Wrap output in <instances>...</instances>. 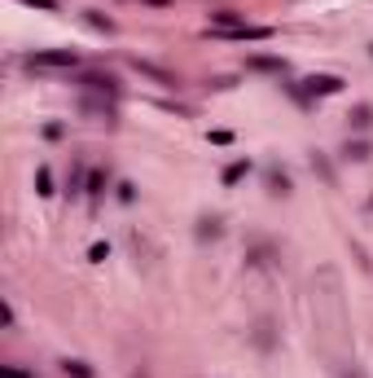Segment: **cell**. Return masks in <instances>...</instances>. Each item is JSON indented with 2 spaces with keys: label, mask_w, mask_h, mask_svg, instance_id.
Wrapping results in <instances>:
<instances>
[{
  "label": "cell",
  "mask_w": 373,
  "mask_h": 378,
  "mask_svg": "<svg viewBox=\"0 0 373 378\" xmlns=\"http://www.w3.org/2000/svg\"><path fill=\"white\" fill-rule=\"evenodd\" d=\"M27 66H44V70H70L79 66V53L75 49H35L27 57Z\"/></svg>",
  "instance_id": "6da1fadb"
},
{
  "label": "cell",
  "mask_w": 373,
  "mask_h": 378,
  "mask_svg": "<svg viewBox=\"0 0 373 378\" xmlns=\"http://www.w3.org/2000/svg\"><path fill=\"white\" fill-rule=\"evenodd\" d=\"M303 92L308 97H334V92H343V79L339 75H312V79H303Z\"/></svg>",
  "instance_id": "7a4b0ae2"
},
{
  "label": "cell",
  "mask_w": 373,
  "mask_h": 378,
  "mask_svg": "<svg viewBox=\"0 0 373 378\" xmlns=\"http://www.w3.org/2000/svg\"><path fill=\"white\" fill-rule=\"evenodd\" d=\"M132 66H137V70H141V75H150V79H159V84H167V88H172V84H176V75H172V70H163V66H154V62H145V57H132Z\"/></svg>",
  "instance_id": "3957f363"
},
{
  "label": "cell",
  "mask_w": 373,
  "mask_h": 378,
  "mask_svg": "<svg viewBox=\"0 0 373 378\" xmlns=\"http://www.w3.org/2000/svg\"><path fill=\"white\" fill-rule=\"evenodd\" d=\"M79 84L88 88V92H105V97H114V79L110 75H83Z\"/></svg>",
  "instance_id": "277c9868"
},
{
  "label": "cell",
  "mask_w": 373,
  "mask_h": 378,
  "mask_svg": "<svg viewBox=\"0 0 373 378\" xmlns=\"http://www.w3.org/2000/svg\"><path fill=\"white\" fill-rule=\"evenodd\" d=\"M268 194L285 198V194H290V176H285V172H276V168H268Z\"/></svg>",
  "instance_id": "5b68a950"
},
{
  "label": "cell",
  "mask_w": 373,
  "mask_h": 378,
  "mask_svg": "<svg viewBox=\"0 0 373 378\" xmlns=\"http://www.w3.org/2000/svg\"><path fill=\"white\" fill-rule=\"evenodd\" d=\"M246 172H250V159H233V163L224 168V185H237Z\"/></svg>",
  "instance_id": "8992f818"
},
{
  "label": "cell",
  "mask_w": 373,
  "mask_h": 378,
  "mask_svg": "<svg viewBox=\"0 0 373 378\" xmlns=\"http://www.w3.org/2000/svg\"><path fill=\"white\" fill-rule=\"evenodd\" d=\"M373 155V146L369 141H347V159H356V163H365Z\"/></svg>",
  "instance_id": "52a82bcc"
},
{
  "label": "cell",
  "mask_w": 373,
  "mask_h": 378,
  "mask_svg": "<svg viewBox=\"0 0 373 378\" xmlns=\"http://www.w3.org/2000/svg\"><path fill=\"white\" fill-rule=\"evenodd\" d=\"M347 119H352V128H369V123H373V106H356Z\"/></svg>",
  "instance_id": "ba28073f"
},
{
  "label": "cell",
  "mask_w": 373,
  "mask_h": 378,
  "mask_svg": "<svg viewBox=\"0 0 373 378\" xmlns=\"http://www.w3.org/2000/svg\"><path fill=\"white\" fill-rule=\"evenodd\" d=\"M62 370H66L70 378H92V365H88V361H62Z\"/></svg>",
  "instance_id": "9c48e42d"
},
{
  "label": "cell",
  "mask_w": 373,
  "mask_h": 378,
  "mask_svg": "<svg viewBox=\"0 0 373 378\" xmlns=\"http://www.w3.org/2000/svg\"><path fill=\"white\" fill-rule=\"evenodd\" d=\"M88 22H92V27H97V31H105V35H114V22L105 18V14H97V9H88Z\"/></svg>",
  "instance_id": "30bf717a"
},
{
  "label": "cell",
  "mask_w": 373,
  "mask_h": 378,
  "mask_svg": "<svg viewBox=\"0 0 373 378\" xmlns=\"http://www.w3.org/2000/svg\"><path fill=\"white\" fill-rule=\"evenodd\" d=\"M250 66H255V70H285V62H276V57H250Z\"/></svg>",
  "instance_id": "8fae6325"
},
{
  "label": "cell",
  "mask_w": 373,
  "mask_h": 378,
  "mask_svg": "<svg viewBox=\"0 0 373 378\" xmlns=\"http://www.w3.org/2000/svg\"><path fill=\"white\" fill-rule=\"evenodd\" d=\"M35 189H40V194H53V176H49V168L35 172Z\"/></svg>",
  "instance_id": "7c38bea8"
},
{
  "label": "cell",
  "mask_w": 373,
  "mask_h": 378,
  "mask_svg": "<svg viewBox=\"0 0 373 378\" xmlns=\"http://www.w3.org/2000/svg\"><path fill=\"white\" fill-rule=\"evenodd\" d=\"M0 378H35L27 370H18V365H0Z\"/></svg>",
  "instance_id": "4fadbf2b"
},
{
  "label": "cell",
  "mask_w": 373,
  "mask_h": 378,
  "mask_svg": "<svg viewBox=\"0 0 373 378\" xmlns=\"http://www.w3.org/2000/svg\"><path fill=\"white\" fill-rule=\"evenodd\" d=\"M198 233H202V238H220V220H202Z\"/></svg>",
  "instance_id": "5bb4252c"
},
{
  "label": "cell",
  "mask_w": 373,
  "mask_h": 378,
  "mask_svg": "<svg viewBox=\"0 0 373 378\" xmlns=\"http://www.w3.org/2000/svg\"><path fill=\"white\" fill-rule=\"evenodd\" d=\"M22 5H35V9H57V0H22Z\"/></svg>",
  "instance_id": "9a60e30c"
},
{
  "label": "cell",
  "mask_w": 373,
  "mask_h": 378,
  "mask_svg": "<svg viewBox=\"0 0 373 378\" xmlns=\"http://www.w3.org/2000/svg\"><path fill=\"white\" fill-rule=\"evenodd\" d=\"M343 378H365V374H360V365H343Z\"/></svg>",
  "instance_id": "2e32d148"
},
{
  "label": "cell",
  "mask_w": 373,
  "mask_h": 378,
  "mask_svg": "<svg viewBox=\"0 0 373 378\" xmlns=\"http://www.w3.org/2000/svg\"><path fill=\"white\" fill-rule=\"evenodd\" d=\"M150 5H172V0H150Z\"/></svg>",
  "instance_id": "e0dca14e"
}]
</instances>
